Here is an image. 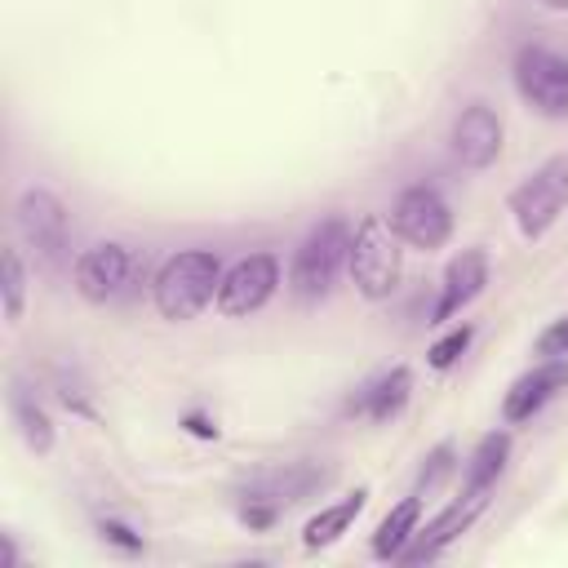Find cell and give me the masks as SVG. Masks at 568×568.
<instances>
[{
	"mask_svg": "<svg viewBox=\"0 0 568 568\" xmlns=\"http://www.w3.org/2000/svg\"><path fill=\"white\" fill-rule=\"evenodd\" d=\"M217 284H222L217 253H209V248H182V253H173L155 271L151 297H155V311L164 320L182 324V320H195L217 297Z\"/></svg>",
	"mask_w": 568,
	"mask_h": 568,
	"instance_id": "1",
	"label": "cell"
},
{
	"mask_svg": "<svg viewBox=\"0 0 568 568\" xmlns=\"http://www.w3.org/2000/svg\"><path fill=\"white\" fill-rule=\"evenodd\" d=\"M404 240L395 235V226L377 213L359 217V226L351 231V253H346V266H351V280L355 288L368 297V302H386L395 288H399V275H404Z\"/></svg>",
	"mask_w": 568,
	"mask_h": 568,
	"instance_id": "2",
	"label": "cell"
},
{
	"mask_svg": "<svg viewBox=\"0 0 568 568\" xmlns=\"http://www.w3.org/2000/svg\"><path fill=\"white\" fill-rule=\"evenodd\" d=\"M346 253H351V231H346L342 217H324L320 226H311V235L297 244L293 266H288V288H293V297H297V302H320V297L333 288V280H337Z\"/></svg>",
	"mask_w": 568,
	"mask_h": 568,
	"instance_id": "3",
	"label": "cell"
},
{
	"mask_svg": "<svg viewBox=\"0 0 568 568\" xmlns=\"http://www.w3.org/2000/svg\"><path fill=\"white\" fill-rule=\"evenodd\" d=\"M564 209H568V151L537 164L510 191V213H515V226L524 240H541L559 222Z\"/></svg>",
	"mask_w": 568,
	"mask_h": 568,
	"instance_id": "4",
	"label": "cell"
},
{
	"mask_svg": "<svg viewBox=\"0 0 568 568\" xmlns=\"http://www.w3.org/2000/svg\"><path fill=\"white\" fill-rule=\"evenodd\" d=\"M515 89L532 111L550 120L568 115V58L546 44H524L515 53Z\"/></svg>",
	"mask_w": 568,
	"mask_h": 568,
	"instance_id": "5",
	"label": "cell"
},
{
	"mask_svg": "<svg viewBox=\"0 0 568 568\" xmlns=\"http://www.w3.org/2000/svg\"><path fill=\"white\" fill-rule=\"evenodd\" d=\"M390 226L404 244L413 248H444L453 235V209L444 204V195L435 186H408L399 191L395 209H390Z\"/></svg>",
	"mask_w": 568,
	"mask_h": 568,
	"instance_id": "6",
	"label": "cell"
},
{
	"mask_svg": "<svg viewBox=\"0 0 568 568\" xmlns=\"http://www.w3.org/2000/svg\"><path fill=\"white\" fill-rule=\"evenodd\" d=\"M13 222L22 231V240L49 257V262H62L67 257V244H71V217H67V204L44 191V186H27L13 204Z\"/></svg>",
	"mask_w": 568,
	"mask_h": 568,
	"instance_id": "7",
	"label": "cell"
},
{
	"mask_svg": "<svg viewBox=\"0 0 568 568\" xmlns=\"http://www.w3.org/2000/svg\"><path fill=\"white\" fill-rule=\"evenodd\" d=\"M280 288V262L275 253H248L240 257L231 271H222V284H217V311L226 320H240V315H253L262 311Z\"/></svg>",
	"mask_w": 568,
	"mask_h": 568,
	"instance_id": "8",
	"label": "cell"
},
{
	"mask_svg": "<svg viewBox=\"0 0 568 568\" xmlns=\"http://www.w3.org/2000/svg\"><path fill=\"white\" fill-rule=\"evenodd\" d=\"M129 275H133V248L120 244V240H102V244L84 248L75 257V271H71L75 293L84 302H111V297H120L124 284H129Z\"/></svg>",
	"mask_w": 568,
	"mask_h": 568,
	"instance_id": "9",
	"label": "cell"
},
{
	"mask_svg": "<svg viewBox=\"0 0 568 568\" xmlns=\"http://www.w3.org/2000/svg\"><path fill=\"white\" fill-rule=\"evenodd\" d=\"M484 506H488V497H484V493H462V497H457L453 506H444L426 528H417V532H413V541L404 546V555H399V559H404V564H426V559L444 555V550H448V546H453V541H457V537L479 519V510H484Z\"/></svg>",
	"mask_w": 568,
	"mask_h": 568,
	"instance_id": "10",
	"label": "cell"
},
{
	"mask_svg": "<svg viewBox=\"0 0 568 568\" xmlns=\"http://www.w3.org/2000/svg\"><path fill=\"white\" fill-rule=\"evenodd\" d=\"M453 155L466 169H488L501 155V115L488 102H470L453 120Z\"/></svg>",
	"mask_w": 568,
	"mask_h": 568,
	"instance_id": "11",
	"label": "cell"
},
{
	"mask_svg": "<svg viewBox=\"0 0 568 568\" xmlns=\"http://www.w3.org/2000/svg\"><path fill=\"white\" fill-rule=\"evenodd\" d=\"M488 284V257L484 248H462L448 271H444V284H439V302L430 311V320H453L462 306H470Z\"/></svg>",
	"mask_w": 568,
	"mask_h": 568,
	"instance_id": "12",
	"label": "cell"
},
{
	"mask_svg": "<svg viewBox=\"0 0 568 568\" xmlns=\"http://www.w3.org/2000/svg\"><path fill=\"white\" fill-rule=\"evenodd\" d=\"M564 382H568V364H564V359H550V364H541V368L515 377V386H510L506 399H501V417H506V422H528Z\"/></svg>",
	"mask_w": 568,
	"mask_h": 568,
	"instance_id": "13",
	"label": "cell"
},
{
	"mask_svg": "<svg viewBox=\"0 0 568 568\" xmlns=\"http://www.w3.org/2000/svg\"><path fill=\"white\" fill-rule=\"evenodd\" d=\"M422 493H413V497H404L399 506H390V515L377 524V532H373V555L377 559H399L404 555V546L413 541V532H417V519H422Z\"/></svg>",
	"mask_w": 568,
	"mask_h": 568,
	"instance_id": "14",
	"label": "cell"
},
{
	"mask_svg": "<svg viewBox=\"0 0 568 568\" xmlns=\"http://www.w3.org/2000/svg\"><path fill=\"white\" fill-rule=\"evenodd\" d=\"M364 501H368V488H355L351 497H342V501H333V506H324L320 515H311L306 519V528H302V541L311 546V550H320V546H333L351 524H355V515L364 510Z\"/></svg>",
	"mask_w": 568,
	"mask_h": 568,
	"instance_id": "15",
	"label": "cell"
},
{
	"mask_svg": "<svg viewBox=\"0 0 568 568\" xmlns=\"http://www.w3.org/2000/svg\"><path fill=\"white\" fill-rule=\"evenodd\" d=\"M324 479V470H315V466H288V470H266V475H257L253 484H248V497H266V501H297V497H306L315 484Z\"/></svg>",
	"mask_w": 568,
	"mask_h": 568,
	"instance_id": "16",
	"label": "cell"
},
{
	"mask_svg": "<svg viewBox=\"0 0 568 568\" xmlns=\"http://www.w3.org/2000/svg\"><path fill=\"white\" fill-rule=\"evenodd\" d=\"M506 453H510V435L506 430H493L475 444L470 462H466V493H488V484L501 475L506 466Z\"/></svg>",
	"mask_w": 568,
	"mask_h": 568,
	"instance_id": "17",
	"label": "cell"
},
{
	"mask_svg": "<svg viewBox=\"0 0 568 568\" xmlns=\"http://www.w3.org/2000/svg\"><path fill=\"white\" fill-rule=\"evenodd\" d=\"M9 408H13V422H18L22 439H27V448L49 453V448H53V422H49V413L36 404V395H31L27 386H13Z\"/></svg>",
	"mask_w": 568,
	"mask_h": 568,
	"instance_id": "18",
	"label": "cell"
},
{
	"mask_svg": "<svg viewBox=\"0 0 568 568\" xmlns=\"http://www.w3.org/2000/svg\"><path fill=\"white\" fill-rule=\"evenodd\" d=\"M408 390H413V377H408V368H390L382 382H373V386L364 390L359 408H364L373 422H386V417H395V413L408 404Z\"/></svg>",
	"mask_w": 568,
	"mask_h": 568,
	"instance_id": "19",
	"label": "cell"
},
{
	"mask_svg": "<svg viewBox=\"0 0 568 568\" xmlns=\"http://www.w3.org/2000/svg\"><path fill=\"white\" fill-rule=\"evenodd\" d=\"M0 297H4V320L18 324L22 320V306H27V266H22V253L18 248H4L0 253Z\"/></svg>",
	"mask_w": 568,
	"mask_h": 568,
	"instance_id": "20",
	"label": "cell"
},
{
	"mask_svg": "<svg viewBox=\"0 0 568 568\" xmlns=\"http://www.w3.org/2000/svg\"><path fill=\"white\" fill-rule=\"evenodd\" d=\"M470 337H475V328L470 324H462V328H453V333H444L435 346H430V368H453L457 359H462V351L470 346Z\"/></svg>",
	"mask_w": 568,
	"mask_h": 568,
	"instance_id": "21",
	"label": "cell"
},
{
	"mask_svg": "<svg viewBox=\"0 0 568 568\" xmlns=\"http://www.w3.org/2000/svg\"><path fill=\"white\" fill-rule=\"evenodd\" d=\"M448 470H453V448H448V444H439V448L426 457V470H422V484H417V493L426 497V493H430V488H435V484H439Z\"/></svg>",
	"mask_w": 568,
	"mask_h": 568,
	"instance_id": "22",
	"label": "cell"
},
{
	"mask_svg": "<svg viewBox=\"0 0 568 568\" xmlns=\"http://www.w3.org/2000/svg\"><path fill=\"white\" fill-rule=\"evenodd\" d=\"M537 355H546V359H564V355H568V315H559V320L537 337Z\"/></svg>",
	"mask_w": 568,
	"mask_h": 568,
	"instance_id": "23",
	"label": "cell"
},
{
	"mask_svg": "<svg viewBox=\"0 0 568 568\" xmlns=\"http://www.w3.org/2000/svg\"><path fill=\"white\" fill-rule=\"evenodd\" d=\"M102 537H106V541H115V546H124V550H142V537H138L133 528L115 524V519H102Z\"/></svg>",
	"mask_w": 568,
	"mask_h": 568,
	"instance_id": "24",
	"label": "cell"
},
{
	"mask_svg": "<svg viewBox=\"0 0 568 568\" xmlns=\"http://www.w3.org/2000/svg\"><path fill=\"white\" fill-rule=\"evenodd\" d=\"M186 426H191V435H200V439H213V435H217V426H213L209 417H200V413H191Z\"/></svg>",
	"mask_w": 568,
	"mask_h": 568,
	"instance_id": "25",
	"label": "cell"
},
{
	"mask_svg": "<svg viewBox=\"0 0 568 568\" xmlns=\"http://www.w3.org/2000/svg\"><path fill=\"white\" fill-rule=\"evenodd\" d=\"M546 9H555V13H568V0H541Z\"/></svg>",
	"mask_w": 568,
	"mask_h": 568,
	"instance_id": "26",
	"label": "cell"
}]
</instances>
